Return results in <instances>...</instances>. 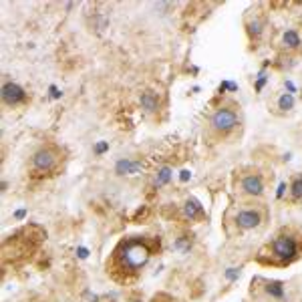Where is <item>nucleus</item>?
<instances>
[{
    "mask_svg": "<svg viewBox=\"0 0 302 302\" xmlns=\"http://www.w3.org/2000/svg\"><path fill=\"white\" fill-rule=\"evenodd\" d=\"M151 258V248L143 240H127L121 242L113 254V266L125 274L139 272Z\"/></svg>",
    "mask_w": 302,
    "mask_h": 302,
    "instance_id": "obj_1",
    "label": "nucleus"
},
{
    "mask_svg": "<svg viewBox=\"0 0 302 302\" xmlns=\"http://www.w3.org/2000/svg\"><path fill=\"white\" fill-rule=\"evenodd\" d=\"M298 240L290 234H280L272 240L270 244V256L278 262V264H290L292 260L298 258Z\"/></svg>",
    "mask_w": 302,
    "mask_h": 302,
    "instance_id": "obj_2",
    "label": "nucleus"
},
{
    "mask_svg": "<svg viewBox=\"0 0 302 302\" xmlns=\"http://www.w3.org/2000/svg\"><path fill=\"white\" fill-rule=\"evenodd\" d=\"M59 149L53 145H45L41 149H37L31 160V168L35 172V176H47L51 172H55V168L59 166Z\"/></svg>",
    "mask_w": 302,
    "mask_h": 302,
    "instance_id": "obj_3",
    "label": "nucleus"
},
{
    "mask_svg": "<svg viewBox=\"0 0 302 302\" xmlns=\"http://www.w3.org/2000/svg\"><path fill=\"white\" fill-rule=\"evenodd\" d=\"M210 127L220 133V135H228L230 131H234L238 127V113L234 107H218L212 117H210Z\"/></svg>",
    "mask_w": 302,
    "mask_h": 302,
    "instance_id": "obj_4",
    "label": "nucleus"
},
{
    "mask_svg": "<svg viewBox=\"0 0 302 302\" xmlns=\"http://www.w3.org/2000/svg\"><path fill=\"white\" fill-rule=\"evenodd\" d=\"M3 101H5L7 105L15 107V105H21V103L27 101V93H25V89H23L21 85H17V83H5V85H3Z\"/></svg>",
    "mask_w": 302,
    "mask_h": 302,
    "instance_id": "obj_5",
    "label": "nucleus"
},
{
    "mask_svg": "<svg viewBox=\"0 0 302 302\" xmlns=\"http://www.w3.org/2000/svg\"><path fill=\"white\" fill-rule=\"evenodd\" d=\"M262 224V216L258 210H242L236 214V226L240 230H254Z\"/></svg>",
    "mask_w": 302,
    "mask_h": 302,
    "instance_id": "obj_6",
    "label": "nucleus"
},
{
    "mask_svg": "<svg viewBox=\"0 0 302 302\" xmlns=\"http://www.w3.org/2000/svg\"><path fill=\"white\" fill-rule=\"evenodd\" d=\"M240 188H242V192L244 194H248V196H262L264 194V182H262V178L260 176H246L244 180H242V184H240Z\"/></svg>",
    "mask_w": 302,
    "mask_h": 302,
    "instance_id": "obj_7",
    "label": "nucleus"
},
{
    "mask_svg": "<svg viewBox=\"0 0 302 302\" xmlns=\"http://www.w3.org/2000/svg\"><path fill=\"white\" fill-rule=\"evenodd\" d=\"M139 103H141V107H143L147 113H156V111L160 109V97H158V93H154V91H143L141 97H139Z\"/></svg>",
    "mask_w": 302,
    "mask_h": 302,
    "instance_id": "obj_8",
    "label": "nucleus"
},
{
    "mask_svg": "<svg viewBox=\"0 0 302 302\" xmlns=\"http://www.w3.org/2000/svg\"><path fill=\"white\" fill-rule=\"evenodd\" d=\"M141 170V162H131V160H121L115 166V172L119 176H133Z\"/></svg>",
    "mask_w": 302,
    "mask_h": 302,
    "instance_id": "obj_9",
    "label": "nucleus"
},
{
    "mask_svg": "<svg viewBox=\"0 0 302 302\" xmlns=\"http://www.w3.org/2000/svg\"><path fill=\"white\" fill-rule=\"evenodd\" d=\"M184 216H186L188 220H200V218L204 216V210H202L200 202H196V200H188V202H186V206H184Z\"/></svg>",
    "mask_w": 302,
    "mask_h": 302,
    "instance_id": "obj_10",
    "label": "nucleus"
},
{
    "mask_svg": "<svg viewBox=\"0 0 302 302\" xmlns=\"http://www.w3.org/2000/svg\"><path fill=\"white\" fill-rule=\"evenodd\" d=\"M282 43H284V47L286 49H298L300 47V35L294 31V29H290V31H286L284 35H282Z\"/></svg>",
    "mask_w": 302,
    "mask_h": 302,
    "instance_id": "obj_11",
    "label": "nucleus"
},
{
    "mask_svg": "<svg viewBox=\"0 0 302 302\" xmlns=\"http://www.w3.org/2000/svg\"><path fill=\"white\" fill-rule=\"evenodd\" d=\"M290 198H292V202H300V200H302V176H296V178L292 180Z\"/></svg>",
    "mask_w": 302,
    "mask_h": 302,
    "instance_id": "obj_12",
    "label": "nucleus"
},
{
    "mask_svg": "<svg viewBox=\"0 0 302 302\" xmlns=\"http://www.w3.org/2000/svg\"><path fill=\"white\" fill-rule=\"evenodd\" d=\"M172 168H162L158 174H156V188H162V186H166V184H170V180H172Z\"/></svg>",
    "mask_w": 302,
    "mask_h": 302,
    "instance_id": "obj_13",
    "label": "nucleus"
},
{
    "mask_svg": "<svg viewBox=\"0 0 302 302\" xmlns=\"http://www.w3.org/2000/svg\"><path fill=\"white\" fill-rule=\"evenodd\" d=\"M266 292L272 296V298H282L284 296V290H282V284L280 282H266Z\"/></svg>",
    "mask_w": 302,
    "mask_h": 302,
    "instance_id": "obj_14",
    "label": "nucleus"
},
{
    "mask_svg": "<svg viewBox=\"0 0 302 302\" xmlns=\"http://www.w3.org/2000/svg\"><path fill=\"white\" fill-rule=\"evenodd\" d=\"M262 29H264V23H262V21H252V23H248V35H250L252 39H260Z\"/></svg>",
    "mask_w": 302,
    "mask_h": 302,
    "instance_id": "obj_15",
    "label": "nucleus"
},
{
    "mask_svg": "<svg viewBox=\"0 0 302 302\" xmlns=\"http://www.w3.org/2000/svg\"><path fill=\"white\" fill-rule=\"evenodd\" d=\"M292 107H294V97H292L290 93H284V95L278 99V109L288 111V109H292Z\"/></svg>",
    "mask_w": 302,
    "mask_h": 302,
    "instance_id": "obj_16",
    "label": "nucleus"
},
{
    "mask_svg": "<svg viewBox=\"0 0 302 302\" xmlns=\"http://www.w3.org/2000/svg\"><path fill=\"white\" fill-rule=\"evenodd\" d=\"M107 147H109L107 143H99V145H97V154H103V151H107Z\"/></svg>",
    "mask_w": 302,
    "mask_h": 302,
    "instance_id": "obj_17",
    "label": "nucleus"
},
{
    "mask_svg": "<svg viewBox=\"0 0 302 302\" xmlns=\"http://www.w3.org/2000/svg\"><path fill=\"white\" fill-rule=\"evenodd\" d=\"M25 214H27V212H25V210H21V212H17V218H25Z\"/></svg>",
    "mask_w": 302,
    "mask_h": 302,
    "instance_id": "obj_18",
    "label": "nucleus"
},
{
    "mask_svg": "<svg viewBox=\"0 0 302 302\" xmlns=\"http://www.w3.org/2000/svg\"><path fill=\"white\" fill-rule=\"evenodd\" d=\"M156 302H158V300H156Z\"/></svg>",
    "mask_w": 302,
    "mask_h": 302,
    "instance_id": "obj_19",
    "label": "nucleus"
}]
</instances>
